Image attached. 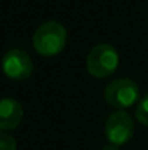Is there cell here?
<instances>
[{"instance_id":"6da1fadb","label":"cell","mask_w":148,"mask_h":150,"mask_svg":"<svg viewBox=\"0 0 148 150\" xmlns=\"http://www.w3.org/2000/svg\"><path fill=\"white\" fill-rule=\"evenodd\" d=\"M67 44V31L57 22L48 21L38 26L32 37V45L42 57H54L64 50Z\"/></svg>"},{"instance_id":"7a4b0ae2","label":"cell","mask_w":148,"mask_h":150,"mask_svg":"<svg viewBox=\"0 0 148 150\" xmlns=\"http://www.w3.org/2000/svg\"><path fill=\"white\" fill-rule=\"evenodd\" d=\"M103 98L109 106L116 111H125L129 106L137 105L141 99L138 85L128 77H119L109 82L103 91Z\"/></svg>"},{"instance_id":"3957f363","label":"cell","mask_w":148,"mask_h":150,"mask_svg":"<svg viewBox=\"0 0 148 150\" xmlns=\"http://www.w3.org/2000/svg\"><path fill=\"white\" fill-rule=\"evenodd\" d=\"M119 66V54L110 44H97L87 54V73L96 79H106L112 76Z\"/></svg>"},{"instance_id":"277c9868","label":"cell","mask_w":148,"mask_h":150,"mask_svg":"<svg viewBox=\"0 0 148 150\" xmlns=\"http://www.w3.org/2000/svg\"><path fill=\"white\" fill-rule=\"evenodd\" d=\"M135 133V124L132 117L125 111L112 112L105 122V136L110 144H126Z\"/></svg>"},{"instance_id":"5b68a950","label":"cell","mask_w":148,"mask_h":150,"mask_svg":"<svg viewBox=\"0 0 148 150\" xmlns=\"http://www.w3.org/2000/svg\"><path fill=\"white\" fill-rule=\"evenodd\" d=\"M1 70L12 80H26L34 71L31 55L20 48L9 50L1 58Z\"/></svg>"},{"instance_id":"8992f818","label":"cell","mask_w":148,"mask_h":150,"mask_svg":"<svg viewBox=\"0 0 148 150\" xmlns=\"http://www.w3.org/2000/svg\"><path fill=\"white\" fill-rule=\"evenodd\" d=\"M23 118V108L20 102L13 98L0 100V131L15 130Z\"/></svg>"},{"instance_id":"52a82bcc","label":"cell","mask_w":148,"mask_h":150,"mask_svg":"<svg viewBox=\"0 0 148 150\" xmlns=\"http://www.w3.org/2000/svg\"><path fill=\"white\" fill-rule=\"evenodd\" d=\"M135 118L140 124L148 127V93H145L135 105Z\"/></svg>"},{"instance_id":"ba28073f","label":"cell","mask_w":148,"mask_h":150,"mask_svg":"<svg viewBox=\"0 0 148 150\" xmlns=\"http://www.w3.org/2000/svg\"><path fill=\"white\" fill-rule=\"evenodd\" d=\"M0 150H18V143L7 131H0Z\"/></svg>"},{"instance_id":"9c48e42d","label":"cell","mask_w":148,"mask_h":150,"mask_svg":"<svg viewBox=\"0 0 148 150\" xmlns=\"http://www.w3.org/2000/svg\"><path fill=\"white\" fill-rule=\"evenodd\" d=\"M102 150H119V146H115V144H110V143H109V144H106Z\"/></svg>"}]
</instances>
